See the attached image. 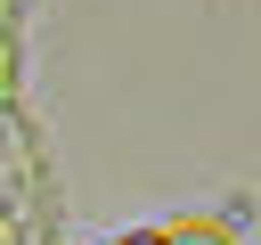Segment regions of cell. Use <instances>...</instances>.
I'll return each instance as SVG.
<instances>
[{
	"label": "cell",
	"mask_w": 261,
	"mask_h": 245,
	"mask_svg": "<svg viewBox=\"0 0 261 245\" xmlns=\"http://www.w3.org/2000/svg\"><path fill=\"white\" fill-rule=\"evenodd\" d=\"M122 245H163V237H122Z\"/></svg>",
	"instance_id": "2"
},
{
	"label": "cell",
	"mask_w": 261,
	"mask_h": 245,
	"mask_svg": "<svg viewBox=\"0 0 261 245\" xmlns=\"http://www.w3.org/2000/svg\"><path fill=\"white\" fill-rule=\"evenodd\" d=\"M155 237H163V245H237V237H228L220 220H196V212H179V220H163Z\"/></svg>",
	"instance_id": "1"
}]
</instances>
